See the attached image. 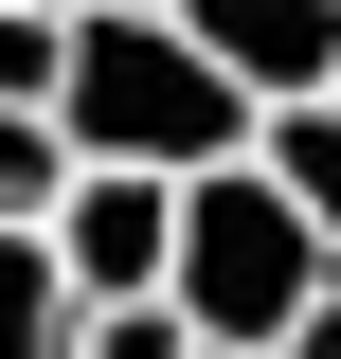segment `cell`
Listing matches in <instances>:
<instances>
[{
	"mask_svg": "<svg viewBox=\"0 0 341 359\" xmlns=\"http://www.w3.org/2000/svg\"><path fill=\"white\" fill-rule=\"evenodd\" d=\"M72 287H54V252H36V233H0V359H72Z\"/></svg>",
	"mask_w": 341,
	"mask_h": 359,
	"instance_id": "obj_7",
	"label": "cell"
},
{
	"mask_svg": "<svg viewBox=\"0 0 341 359\" xmlns=\"http://www.w3.org/2000/svg\"><path fill=\"white\" fill-rule=\"evenodd\" d=\"M54 144L90 180H215L252 162V108L180 18H72V72H54Z\"/></svg>",
	"mask_w": 341,
	"mask_h": 359,
	"instance_id": "obj_1",
	"label": "cell"
},
{
	"mask_svg": "<svg viewBox=\"0 0 341 359\" xmlns=\"http://www.w3.org/2000/svg\"><path fill=\"white\" fill-rule=\"evenodd\" d=\"M72 359H198V341H180V306H90Z\"/></svg>",
	"mask_w": 341,
	"mask_h": 359,
	"instance_id": "obj_9",
	"label": "cell"
},
{
	"mask_svg": "<svg viewBox=\"0 0 341 359\" xmlns=\"http://www.w3.org/2000/svg\"><path fill=\"white\" fill-rule=\"evenodd\" d=\"M252 180L341 252V90H323V108H269V126H252Z\"/></svg>",
	"mask_w": 341,
	"mask_h": 359,
	"instance_id": "obj_5",
	"label": "cell"
},
{
	"mask_svg": "<svg viewBox=\"0 0 341 359\" xmlns=\"http://www.w3.org/2000/svg\"><path fill=\"white\" fill-rule=\"evenodd\" d=\"M18 18H72V0H18Z\"/></svg>",
	"mask_w": 341,
	"mask_h": 359,
	"instance_id": "obj_11",
	"label": "cell"
},
{
	"mask_svg": "<svg viewBox=\"0 0 341 359\" xmlns=\"http://www.w3.org/2000/svg\"><path fill=\"white\" fill-rule=\"evenodd\" d=\"M72 18H162V0H72Z\"/></svg>",
	"mask_w": 341,
	"mask_h": 359,
	"instance_id": "obj_10",
	"label": "cell"
},
{
	"mask_svg": "<svg viewBox=\"0 0 341 359\" xmlns=\"http://www.w3.org/2000/svg\"><path fill=\"white\" fill-rule=\"evenodd\" d=\"M72 144H54V108H0V233H54V198H72Z\"/></svg>",
	"mask_w": 341,
	"mask_h": 359,
	"instance_id": "obj_6",
	"label": "cell"
},
{
	"mask_svg": "<svg viewBox=\"0 0 341 359\" xmlns=\"http://www.w3.org/2000/svg\"><path fill=\"white\" fill-rule=\"evenodd\" d=\"M341 287V252L269 198L252 162H215V180H180V252H162V306H180V341L198 359H269L305 306Z\"/></svg>",
	"mask_w": 341,
	"mask_h": 359,
	"instance_id": "obj_2",
	"label": "cell"
},
{
	"mask_svg": "<svg viewBox=\"0 0 341 359\" xmlns=\"http://www.w3.org/2000/svg\"><path fill=\"white\" fill-rule=\"evenodd\" d=\"M162 18L215 54V72H234V108H252V126L341 90V0H162Z\"/></svg>",
	"mask_w": 341,
	"mask_h": 359,
	"instance_id": "obj_3",
	"label": "cell"
},
{
	"mask_svg": "<svg viewBox=\"0 0 341 359\" xmlns=\"http://www.w3.org/2000/svg\"><path fill=\"white\" fill-rule=\"evenodd\" d=\"M54 72H72V18H18L0 0V108H54Z\"/></svg>",
	"mask_w": 341,
	"mask_h": 359,
	"instance_id": "obj_8",
	"label": "cell"
},
{
	"mask_svg": "<svg viewBox=\"0 0 341 359\" xmlns=\"http://www.w3.org/2000/svg\"><path fill=\"white\" fill-rule=\"evenodd\" d=\"M36 252H54V287H72V306H162V252H180V180H72Z\"/></svg>",
	"mask_w": 341,
	"mask_h": 359,
	"instance_id": "obj_4",
	"label": "cell"
}]
</instances>
